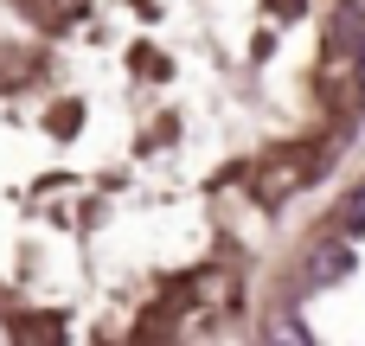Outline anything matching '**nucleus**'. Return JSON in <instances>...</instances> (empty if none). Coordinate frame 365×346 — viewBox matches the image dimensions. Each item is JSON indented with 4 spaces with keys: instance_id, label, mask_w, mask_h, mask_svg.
I'll list each match as a JSON object with an SVG mask.
<instances>
[{
    "instance_id": "f257e3e1",
    "label": "nucleus",
    "mask_w": 365,
    "mask_h": 346,
    "mask_svg": "<svg viewBox=\"0 0 365 346\" xmlns=\"http://www.w3.org/2000/svg\"><path fill=\"white\" fill-rule=\"evenodd\" d=\"M263 340H269V346H314V334L302 327V315H289V308H282V315H269Z\"/></svg>"
},
{
    "instance_id": "f03ea898",
    "label": "nucleus",
    "mask_w": 365,
    "mask_h": 346,
    "mask_svg": "<svg viewBox=\"0 0 365 346\" xmlns=\"http://www.w3.org/2000/svg\"><path fill=\"white\" fill-rule=\"evenodd\" d=\"M308 276H314V283H346V276H353V250H346V244H327Z\"/></svg>"
},
{
    "instance_id": "7ed1b4c3",
    "label": "nucleus",
    "mask_w": 365,
    "mask_h": 346,
    "mask_svg": "<svg viewBox=\"0 0 365 346\" xmlns=\"http://www.w3.org/2000/svg\"><path fill=\"white\" fill-rule=\"evenodd\" d=\"M346 231H365V186L353 193V205H346Z\"/></svg>"
},
{
    "instance_id": "20e7f679",
    "label": "nucleus",
    "mask_w": 365,
    "mask_h": 346,
    "mask_svg": "<svg viewBox=\"0 0 365 346\" xmlns=\"http://www.w3.org/2000/svg\"><path fill=\"white\" fill-rule=\"evenodd\" d=\"M359 83H365V58H359Z\"/></svg>"
}]
</instances>
